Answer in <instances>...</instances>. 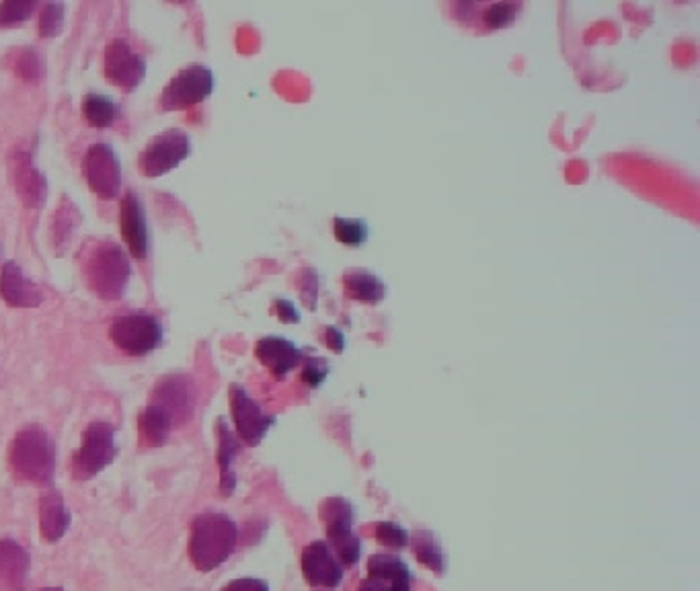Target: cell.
<instances>
[{
  "label": "cell",
  "mask_w": 700,
  "mask_h": 591,
  "mask_svg": "<svg viewBox=\"0 0 700 591\" xmlns=\"http://www.w3.org/2000/svg\"><path fill=\"white\" fill-rule=\"evenodd\" d=\"M214 91V74L202 64H192L177 72L161 93V107L165 112H182L206 101Z\"/></svg>",
  "instance_id": "8992f818"
},
{
  "label": "cell",
  "mask_w": 700,
  "mask_h": 591,
  "mask_svg": "<svg viewBox=\"0 0 700 591\" xmlns=\"http://www.w3.org/2000/svg\"><path fill=\"white\" fill-rule=\"evenodd\" d=\"M115 456V429L110 423L93 422L84 429L83 444L72 460V473L79 480L93 479L112 465Z\"/></svg>",
  "instance_id": "277c9868"
},
{
  "label": "cell",
  "mask_w": 700,
  "mask_h": 591,
  "mask_svg": "<svg viewBox=\"0 0 700 591\" xmlns=\"http://www.w3.org/2000/svg\"><path fill=\"white\" fill-rule=\"evenodd\" d=\"M238 454L237 437L228 429L223 419L218 422V465H220V491L223 495H233L237 487V479L233 473V463Z\"/></svg>",
  "instance_id": "ffe728a7"
},
{
  "label": "cell",
  "mask_w": 700,
  "mask_h": 591,
  "mask_svg": "<svg viewBox=\"0 0 700 591\" xmlns=\"http://www.w3.org/2000/svg\"><path fill=\"white\" fill-rule=\"evenodd\" d=\"M71 511L56 491L45 492L40 501V530L48 542H58L69 532Z\"/></svg>",
  "instance_id": "d6986e66"
},
{
  "label": "cell",
  "mask_w": 700,
  "mask_h": 591,
  "mask_svg": "<svg viewBox=\"0 0 700 591\" xmlns=\"http://www.w3.org/2000/svg\"><path fill=\"white\" fill-rule=\"evenodd\" d=\"M321 520L327 528V542L337 554L339 563L356 564L360 561L362 545L360 538L353 535V507L350 501L341 497H331L321 506Z\"/></svg>",
  "instance_id": "5b68a950"
},
{
  "label": "cell",
  "mask_w": 700,
  "mask_h": 591,
  "mask_svg": "<svg viewBox=\"0 0 700 591\" xmlns=\"http://www.w3.org/2000/svg\"><path fill=\"white\" fill-rule=\"evenodd\" d=\"M84 278L101 300H120L126 294L132 266L122 247L115 242H99L84 261Z\"/></svg>",
  "instance_id": "3957f363"
},
{
  "label": "cell",
  "mask_w": 700,
  "mask_h": 591,
  "mask_svg": "<svg viewBox=\"0 0 700 591\" xmlns=\"http://www.w3.org/2000/svg\"><path fill=\"white\" fill-rule=\"evenodd\" d=\"M325 362V360H322ZM321 360H310L307 367H305V381L309 382L310 386H319L325 376H327V366L322 364Z\"/></svg>",
  "instance_id": "836d02e7"
},
{
  "label": "cell",
  "mask_w": 700,
  "mask_h": 591,
  "mask_svg": "<svg viewBox=\"0 0 700 591\" xmlns=\"http://www.w3.org/2000/svg\"><path fill=\"white\" fill-rule=\"evenodd\" d=\"M392 581H382V579L368 578L360 591H387Z\"/></svg>",
  "instance_id": "e575fe53"
},
{
  "label": "cell",
  "mask_w": 700,
  "mask_h": 591,
  "mask_svg": "<svg viewBox=\"0 0 700 591\" xmlns=\"http://www.w3.org/2000/svg\"><path fill=\"white\" fill-rule=\"evenodd\" d=\"M38 7L33 0H7L0 2V28H13L28 21Z\"/></svg>",
  "instance_id": "4316f807"
},
{
  "label": "cell",
  "mask_w": 700,
  "mask_h": 591,
  "mask_svg": "<svg viewBox=\"0 0 700 591\" xmlns=\"http://www.w3.org/2000/svg\"><path fill=\"white\" fill-rule=\"evenodd\" d=\"M336 237L348 247H360L368 239V226L364 220H350V218H336Z\"/></svg>",
  "instance_id": "83f0119b"
},
{
  "label": "cell",
  "mask_w": 700,
  "mask_h": 591,
  "mask_svg": "<svg viewBox=\"0 0 700 591\" xmlns=\"http://www.w3.org/2000/svg\"><path fill=\"white\" fill-rule=\"evenodd\" d=\"M113 343L130 355H146L155 352L163 341V326L153 314L134 312L113 321L110 326Z\"/></svg>",
  "instance_id": "52a82bcc"
},
{
  "label": "cell",
  "mask_w": 700,
  "mask_h": 591,
  "mask_svg": "<svg viewBox=\"0 0 700 591\" xmlns=\"http://www.w3.org/2000/svg\"><path fill=\"white\" fill-rule=\"evenodd\" d=\"M237 523L225 514L206 511L192 523L189 557L202 573L218 569L237 549Z\"/></svg>",
  "instance_id": "6da1fadb"
},
{
  "label": "cell",
  "mask_w": 700,
  "mask_h": 591,
  "mask_svg": "<svg viewBox=\"0 0 700 591\" xmlns=\"http://www.w3.org/2000/svg\"><path fill=\"white\" fill-rule=\"evenodd\" d=\"M220 591H269V588H267L266 581H261V579L245 578L230 581Z\"/></svg>",
  "instance_id": "d6a6232c"
},
{
  "label": "cell",
  "mask_w": 700,
  "mask_h": 591,
  "mask_svg": "<svg viewBox=\"0 0 700 591\" xmlns=\"http://www.w3.org/2000/svg\"><path fill=\"white\" fill-rule=\"evenodd\" d=\"M153 405L163 408L173 425L187 423L196 407V391L187 376H165L156 384Z\"/></svg>",
  "instance_id": "7c38bea8"
},
{
  "label": "cell",
  "mask_w": 700,
  "mask_h": 591,
  "mask_svg": "<svg viewBox=\"0 0 700 591\" xmlns=\"http://www.w3.org/2000/svg\"><path fill=\"white\" fill-rule=\"evenodd\" d=\"M302 573L315 588H337L343 579V564L327 540H315L302 552Z\"/></svg>",
  "instance_id": "4fadbf2b"
},
{
  "label": "cell",
  "mask_w": 700,
  "mask_h": 591,
  "mask_svg": "<svg viewBox=\"0 0 700 591\" xmlns=\"http://www.w3.org/2000/svg\"><path fill=\"white\" fill-rule=\"evenodd\" d=\"M257 357L264 366L271 370L276 379H284L300 362V350L292 341L281 338H266L257 343Z\"/></svg>",
  "instance_id": "ac0fdd59"
},
{
  "label": "cell",
  "mask_w": 700,
  "mask_h": 591,
  "mask_svg": "<svg viewBox=\"0 0 700 591\" xmlns=\"http://www.w3.org/2000/svg\"><path fill=\"white\" fill-rule=\"evenodd\" d=\"M9 463L14 477L31 485H48L56 470V448L52 437L38 425H29L14 436Z\"/></svg>",
  "instance_id": "7a4b0ae2"
},
{
  "label": "cell",
  "mask_w": 700,
  "mask_h": 591,
  "mask_svg": "<svg viewBox=\"0 0 700 591\" xmlns=\"http://www.w3.org/2000/svg\"><path fill=\"white\" fill-rule=\"evenodd\" d=\"M346 286L351 298H358L368 304H377L384 298V283L368 271H350L346 276Z\"/></svg>",
  "instance_id": "603a6c76"
},
{
  "label": "cell",
  "mask_w": 700,
  "mask_h": 591,
  "mask_svg": "<svg viewBox=\"0 0 700 591\" xmlns=\"http://www.w3.org/2000/svg\"><path fill=\"white\" fill-rule=\"evenodd\" d=\"M387 591H411V581H392Z\"/></svg>",
  "instance_id": "d590c367"
},
{
  "label": "cell",
  "mask_w": 700,
  "mask_h": 591,
  "mask_svg": "<svg viewBox=\"0 0 700 591\" xmlns=\"http://www.w3.org/2000/svg\"><path fill=\"white\" fill-rule=\"evenodd\" d=\"M17 72L28 81H38L42 74V62L33 52H25L17 62Z\"/></svg>",
  "instance_id": "1f68e13d"
},
{
  "label": "cell",
  "mask_w": 700,
  "mask_h": 591,
  "mask_svg": "<svg viewBox=\"0 0 700 591\" xmlns=\"http://www.w3.org/2000/svg\"><path fill=\"white\" fill-rule=\"evenodd\" d=\"M230 407H233L238 436L249 446H257L276 422L253 401L247 391H243L237 384L230 386Z\"/></svg>",
  "instance_id": "8fae6325"
},
{
  "label": "cell",
  "mask_w": 700,
  "mask_h": 591,
  "mask_svg": "<svg viewBox=\"0 0 700 591\" xmlns=\"http://www.w3.org/2000/svg\"><path fill=\"white\" fill-rule=\"evenodd\" d=\"M192 153V142L182 129H167L146 144L142 151L141 165L144 177H163L173 169H177L183 160Z\"/></svg>",
  "instance_id": "ba28073f"
},
{
  "label": "cell",
  "mask_w": 700,
  "mask_h": 591,
  "mask_svg": "<svg viewBox=\"0 0 700 591\" xmlns=\"http://www.w3.org/2000/svg\"><path fill=\"white\" fill-rule=\"evenodd\" d=\"M368 578L382 581H411V571L405 561L394 554H374L368 561Z\"/></svg>",
  "instance_id": "d4e9b609"
},
{
  "label": "cell",
  "mask_w": 700,
  "mask_h": 591,
  "mask_svg": "<svg viewBox=\"0 0 700 591\" xmlns=\"http://www.w3.org/2000/svg\"><path fill=\"white\" fill-rule=\"evenodd\" d=\"M84 120L93 127H110L120 117V110L112 98L103 95H86L83 101Z\"/></svg>",
  "instance_id": "cb8c5ba5"
},
{
  "label": "cell",
  "mask_w": 700,
  "mask_h": 591,
  "mask_svg": "<svg viewBox=\"0 0 700 591\" xmlns=\"http://www.w3.org/2000/svg\"><path fill=\"white\" fill-rule=\"evenodd\" d=\"M79 225H81V211L69 197H64L58 206L54 225H52V240L56 249H64L71 242L72 235L76 232Z\"/></svg>",
  "instance_id": "7402d4cb"
},
{
  "label": "cell",
  "mask_w": 700,
  "mask_h": 591,
  "mask_svg": "<svg viewBox=\"0 0 700 591\" xmlns=\"http://www.w3.org/2000/svg\"><path fill=\"white\" fill-rule=\"evenodd\" d=\"M83 175L89 187L101 199H117L122 187L120 160L107 144H93L83 160Z\"/></svg>",
  "instance_id": "9c48e42d"
},
{
  "label": "cell",
  "mask_w": 700,
  "mask_h": 591,
  "mask_svg": "<svg viewBox=\"0 0 700 591\" xmlns=\"http://www.w3.org/2000/svg\"><path fill=\"white\" fill-rule=\"evenodd\" d=\"M0 298L13 309H35L43 302V292L14 261H7L0 273Z\"/></svg>",
  "instance_id": "5bb4252c"
},
{
  "label": "cell",
  "mask_w": 700,
  "mask_h": 591,
  "mask_svg": "<svg viewBox=\"0 0 700 591\" xmlns=\"http://www.w3.org/2000/svg\"><path fill=\"white\" fill-rule=\"evenodd\" d=\"M103 71H105V79L112 85L120 86L126 93H132L144 81L146 64L124 40H113L105 50Z\"/></svg>",
  "instance_id": "30bf717a"
},
{
  "label": "cell",
  "mask_w": 700,
  "mask_h": 591,
  "mask_svg": "<svg viewBox=\"0 0 700 591\" xmlns=\"http://www.w3.org/2000/svg\"><path fill=\"white\" fill-rule=\"evenodd\" d=\"M120 225H122V237L126 240L130 253L136 259H144L148 255V226L144 218V208L141 199L134 194H126L122 199V211H120Z\"/></svg>",
  "instance_id": "2e32d148"
},
{
  "label": "cell",
  "mask_w": 700,
  "mask_h": 591,
  "mask_svg": "<svg viewBox=\"0 0 700 591\" xmlns=\"http://www.w3.org/2000/svg\"><path fill=\"white\" fill-rule=\"evenodd\" d=\"M374 535H377V540H379L380 545H384L389 549H405L406 545H409V535L399 523H392V521H380V523H377Z\"/></svg>",
  "instance_id": "4dcf8cb0"
},
{
  "label": "cell",
  "mask_w": 700,
  "mask_h": 591,
  "mask_svg": "<svg viewBox=\"0 0 700 591\" xmlns=\"http://www.w3.org/2000/svg\"><path fill=\"white\" fill-rule=\"evenodd\" d=\"M29 554L14 540H0V591H25Z\"/></svg>",
  "instance_id": "e0dca14e"
},
{
  "label": "cell",
  "mask_w": 700,
  "mask_h": 591,
  "mask_svg": "<svg viewBox=\"0 0 700 591\" xmlns=\"http://www.w3.org/2000/svg\"><path fill=\"white\" fill-rule=\"evenodd\" d=\"M42 591H64V590H60V588H45V590Z\"/></svg>",
  "instance_id": "8d00e7d4"
},
{
  "label": "cell",
  "mask_w": 700,
  "mask_h": 591,
  "mask_svg": "<svg viewBox=\"0 0 700 591\" xmlns=\"http://www.w3.org/2000/svg\"><path fill=\"white\" fill-rule=\"evenodd\" d=\"M413 550H415V557L420 563L432 569L434 573H444L446 557H444L442 547L437 545L432 532H418V536L413 538Z\"/></svg>",
  "instance_id": "484cf974"
},
{
  "label": "cell",
  "mask_w": 700,
  "mask_h": 591,
  "mask_svg": "<svg viewBox=\"0 0 700 591\" xmlns=\"http://www.w3.org/2000/svg\"><path fill=\"white\" fill-rule=\"evenodd\" d=\"M138 425H141L142 437H144V442L148 446L167 444L168 434L173 429L171 417L163 408L156 407L153 403L142 411L141 417H138Z\"/></svg>",
  "instance_id": "44dd1931"
},
{
  "label": "cell",
  "mask_w": 700,
  "mask_h": 591,
  "mask_svg": "<svg viewBox=\"0 0 700 591\" xmlns=\"http://www.w3.org/2000/svg\"><path fill=\"white\" fill-rule=\"evenodd\" d=\"M11 169H13V184L19 199L33 210L42 208L48 197V184L42 173L35 169L31 155L17 153Z\"/></svg>",
  "instance_id": "9a60e30c"
},
{
  "label": "cell",
  "mask_w": 700,
  "mask_h": 591,
  "mask_svg": "<svg viewBox=\"0 0 700 591\" xmlns=\"http://www.w3.org/2000/svg\"><path fill=\"white\" fill-rule=\"evenodd\" d=\"M518 4H507V2H497V4H490L485 9V25L491 29L507 28L514 23L516 14H518Z\"/></svg>",
  "instance_id": "f546056e"
},
{
  "label": "cell",
  "mask_w": 700,
  "mask_h": 591,
  "mask_svg": "<svg viewBox=\"0 0 700 591\" xmlns=\"http://www.w3.org/2000/svg\"><path fill=\"white\" fill-rule=\"evenodd\" d=\"M64 4L60 2H50L45 4V9L40 17V35L42 38H56L64 25Z\"/></svg>",
  "instance_id": "f1b7e54d"
}]
</instances>
